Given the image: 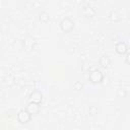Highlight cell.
Wrapping results in <instances>:
<instances>
[{
  "label": "cell",
  "mask_w": 130,
  "mask_h": 130,
  "mask_svg": "<svg viewBox=\"0 0 130 130\" xmlns=\"http://www.w3.org/2000/svg\"><path fill=\"white\" fill-rule=\"evenodd\" d=\"M88 79L91 83L93 84H96V83H101L104 79V74L101 70L99 69H94L92 70L91 72H89V76H88Z\"/></svg>",
  "instance_id": "1"
},
{
  "label": "cell",
  "mask_w": 130,
  "mask_h": 130,
  "mask_svg": "<svg viewBox=\"0 0 130 130\" xmlns=\"http://www.w3.org/2000/svg\"><path fill=\"white\" fill-rule=\"evenodd\" d=\"M60 27L64 32H70L74 28V21L69 17H64L60 21Z\"/></svg>",
  "instance_id": "2"
},
{
  "label": "cell",
  "mask_w": 130,
  "mask_h": 130,
  "mask_svg": "<svg viewBox=\"0 0 130 130\" xmlns=\"http://www.w3.org/2000/svg\"><path fill=\"white\" fill-rule=\"evenodd\" d=\"M30 118H31V115L25 110V109H21L18 114H17V120L19 123L21 124H26L30 121Z\"/></svg>",
  "instance_id": "3"
},
{
  "label": "cell",
  "mask_w": 130,
  "mask_h": 130,
  "mask_svg": "<svg viewBox=\"0 0 130 130\" xmlns=\"http://www.w3.org/2000/svg\"><path fill=\"white\" fill-rule=\"evenodd\" d=\"M28 100L30 103H35V104H41L42 101H43V93L36 89V90H32L30 93H29V96H28Z\"/></svg>",
  "instance_id": "4"
},
{
  "label": "cell",
  "mask_w": 130,
  "mask_h": 130,
  "mask_svg": "<svg viewBox=\"0 0 130 130\" xmlns=\"http://www.w3.org/2000/svg\"><path fill=\"white\" fill-rule=\"evenodd\" d=\"M115 51L120 54V55H123V54H126L128 52V47H127V44L125 42H118L115 46Z\"/></svg>",
  "instance_id": "5"
},
{
  "label": "cell",
  "mask_w": 130,
  "mask_h": 130,
  "mask_svg": "<svg viewBox=\"0 0 130 130\" xmlns=\"http://www.w3.org/2000/svg\"><path fill=\"white\" fill-rule=\"evenodd\" d=\"M25 110L30 114V115H36L39 113L40 111V105L39 104H35V103H28V105L26 106Z\"/></svg>",
  "instance_id": "6"
},
{
  "label": "cell",
  "mask_w": 130,
  "mask_h": 130,
  "mask_svg": "<svg viewBox=\"0 0 130 130\" xmlns=\"http://www.w3.org/2000/svg\"><path fill=\"white\" fill-rule=\"evenodd\" d=\"M99 64H100V66L103 67V68H108L109 65L111 64V59L109 58L108 55L104 54V55H102V56L100 57V59H99Z\"/></svg>",
  "instance_id": "7"
},
{
  "label": "cell",
  "mask_w": 130,
  "mask_h": 130,
  "mask_svg": "<svg viewBox=\"0 0 130 130\" xmlns=\"http://www.w3.org/2000/svg\"><path fill=\"white\" fill-rule=\"evenodd\" d=\"M39 20H40L41 22H44V23L48 22V21L50 20V15H49V13H48L47 11H41V12L39 13Z\"/></svg>",
  "instance_id": "8"
},
{
  "label": "cell",
  "mask_w": 130,
  "mask_h": 130,
  "mask_svg": "<svg viewBox=\"0 0 130 130\" xmlns=\"http://www.w3.org/2000/svg\"><path fill=\"white\" fill-rule=\"evenodd\" d=\"M110 18H111L112 21H118V20L120 19L119 13H118L117 11H115V10H112V11L110 12Z\"/></svg>",
  "instance_id": "9"
},
{
  "label": "cell",
  "mask_w": 130,
  "mask_h": 130,
  "mask_svg": "<svg viewBox=\"0 0 130 130\" xmlns=\"http://www.w3.org/2000/svg\"><path fill=\"white\" fill-rule=\"evenodd\" d=\"M35 44V40L32 39V38H30V37H27L26 39H25V41H24V46L26 47V48H32V45Z\"/></svg>",
  "instance_id": "10"
},
{
  "label": "cell",
  "mask_w": 130,
  "mask_h": 130,
  "mask_svg": "<svg viewBox=\"0 0 130 130\" xmlns=\"http://www.w3.org/2000/svg\"><path fill=\"white\" fill-rule=\"evenodd\" d=\"M73 88L75 90H81L83 88V84L80 82V81H76L74 84H73Z\"/></svg>",
  "instance_id": "11"
},
{
  "label": "cell",
  "mask_w": 130,
  "mask_h": 130,
  "mask_svg": "<svg viewBox=\"0 0 130 130\" xmlns=\"http://www.w3.org/2000/svg\"><path fill=\"white\" fill-rule=\"evenodd\" d=\"M98 113V108L95 106H90L89 107V114L90 115H95Z\"/></svg>",
  "instance_id": "12"
},
{
  "label": "cell",
  "mask_w": 130,
  "mask_h": 130,
  "mask_svg": "<svg viewBox=\"0 0 130 130\" xmlns=\"http://www.w3.org/2000/svg\"><path fill=\"white\" fill-rule=\"evenodd\" d=\"M129 57H130V54L127 52V53H126V59H125L126 64H129V63H130V61H129Z\"/></svg>",
  "instance_id": "13"
}]
</instances>
